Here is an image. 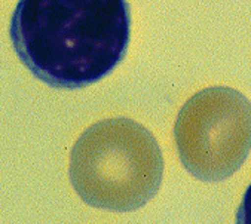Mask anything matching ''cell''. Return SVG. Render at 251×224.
I'll list each match as a JSON object with an SVG mask.
<instances>
[{"label": "cell", "mask_w": 251, "mask_h": 224, "mask_svg": "<svg viewBox=\"0 0 251 224\" xmlns=\"http://www.w3.org/2000/svg\"><path fill=\"white\" fill-rule=\"evenodd\" d=\"M9 37L34 77L82 89L109 76L131 40L128 0H20Z\"/></svg>", "instance_id": "1"}, {"label": "cell", "mask_w": 251, "mask_h": 224, "mask_svg": "<svg viewBox=\"0 0 251 224\" xmlns=\"http://www.w3.org/2000/svg\"><path fill=\"white\" fill-rule=\"evenodd\" d=\"M69 177L89 206L129 212L143 208L159 192L164 157L153 134L138 122L104 119L76 140Z\"/></svg>", "instance_id": "2"}, {"label": "cell", "mask_w": 251, "mask_h": 224, "mask_svg": "<svg viewBox=\"0 0 251 224\" xmlns=\"http://www.w3.org/2000/svg\"><path fill=\"white\" fill-rule=\"evenodd\" d=\"M173 134L184 170L201 181L220 183L251 151V102L232 88H205L183 104Z\"/></svg>", "instance_id": "3"}, {"label": "cell", "mask_w": 251, "mask_h": 224, "mask_svg": "<svg viewBox=\"0 0 251 224\" xmlns=\"http://www.w3.org/2000/svg\"><path fill=\"white\" fill-rule=\"evenodd\" d=\"M235 224H251V184L247 187L238 206Z\"/></svg>", "instance_id": "4"}]
</instances>
